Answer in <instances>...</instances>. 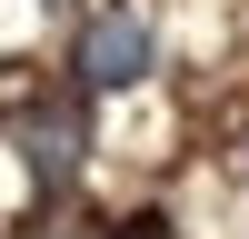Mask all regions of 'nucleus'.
Listing matches in <instances>:
<instances>
[{"instance_id": "obj_2", "label": "nucleus", "mask_w": 249, "mask_h": 239, "mask_svg": "<svg viewBox=\"0 0 249 239\" xmlns=\"http://www.w3.org/2000/svg\"><path fill=\"white\" fill-rule=\"evenodd\" d=\"M20 159H30L40 189H70V170H80V110H70V100L20 110Z\"/></svg>"}, {"instance_id": "obj_3", "label": "nucleus", "mask_w": 249, "mask_h": 239, "mask_svg": "<svg viewBox=\"0 0 249 239\" xmlns=\"http://www.w3.org/2000/svg\"><path fill=\"white\" fill-rule=\"evenodd\" d=\"M110 239H179V229H170V219H160V209H140V219H120Z\"/></svg>"}, {"instance_id": "obj_1", "label": "nucleus", "mask_w": 249, "mask_h": 239, "mask_svg": "<svg viewBox=\"0 0 249 239\" xmlns=\"http://www.w3.org/2000/svg\"><path fill=\"white\" fill-rule=\"evenodd\" d=\"M150 70H160V30L140 10H100L90 30H80V90L110 100V90H140Z\"/></svg>"}]
</instances>
